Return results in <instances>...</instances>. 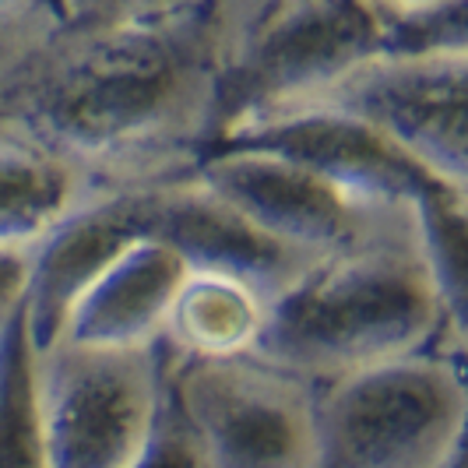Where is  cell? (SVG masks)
Masks as SVG:
<instances>
[{
  "instance_id": "1",
  "label": "cell",
  "mask_w": 468,
  "mask_h": 468,
  "mask_svg": "<svg viewBox=\"0 0 468 468\" xmlns=\"http://www.w3.org/2000/svg\"><path fill=\"white\" fill-rule=\"evenodd\" d=\"M239 0L64 4L7 127L102 187L194 173L218 123Z\"/></svg>"
},
{
  "instance_id": "2",
  "label": "cell",
  "mask_w": 468,
  "mask_h": 468,
  "mask_svg": "<svg viewBox=\"0 0 468 468\" xmlns=\"http://www.w3.org/2000/svg\"><path fill=\"white\" fill-rule=\"evenodd\" d=\"M441 346H451L444 300L416 208H401L268 306L254 356L321 391Z\"/></svg>"
},
{
  "instance_id": "3",
  "label": "cell",
  "mask_w": 468,
  "mask_h": 468,
  "mask_svg": "<svg viewBox=\"0 0 468 468\" xmlns=\"http://www.w3.org/2000/svg\"><path fill=\"white\" fill-rule=\"evenodd\" d=\"M380 57L384 22L377 4L239 0L211 148L254 123L321 102Z\"/></svg>"
},
{
  "instance_id": "4",
  "label": "cell",
  "mask_w": 468,
  "mask_h": 468,
  "mask_svg": "<svg viewBox=\"0 0 468 468\" xmlns=\"http://www.w3.org/2000/svg\"><path fill=\"white\" fill-rule=\"evenodd\" d=\"M468 422V359L451 346L317 391V468H447Z\"/></svg>"
},
{
  "instance_id": "5",
  "label": "cell",
  "mask_w": 468,
  "mask_h": 468,
  "mask_svg": "<svg viewBox=\"0 0 468 468\" xmlns=\"http://www.w3.org/2000/svg\"><path fill=\"white\" fill-rule=\"evenodd\" d=\"M165 349L39 352L49 468H141L165 412Z\"/></svg>"
},
{
  "instance_id": "6",
  "label": "cell",
  "mask_w": 468,
  "mask_h": 468,
  "mask_svg": "<svg viewBox=\"0 0 468 468\" xmlns=\"http://www.w3.org/2000/svg\"><path fill=\"white\" fill-rule=\"evenodd\" d=\"M169 391L201 468H317V391L261 363L173 359Z\"/></svg>"
},
{
  "instance_id": "7",
  "label": "cell",
  "mask_w": 468,
  "mask_h": 468,
  "mask_svg": "<svg viewBox=\"0 0 468 468\" xmlns=\"http://www.w3.org/2000/svg\"><path fill=\"white\" fill-rule=\"evenodd\" d=\"M194 176L264 233L321 261L349 250L391 211H401L377 208L321 169L261 148H211Z\"/></svg>"
},
{
  "instance_id": "8",
  "label": "cell",
  "mask_w": 468,
  "mask_h": 468,
  "mask_svg": "<svg viewBox=\"0 0 468 468\" xmlns=\"http://www.w3.org/2000/svg\"><path fill=\"white\" fill-rule=\"evenodd\" d=\"M310 106L374 123L468 201V60H374Z\"/></svg>"
},
{
  "instance_id": "9",
  "label": "cell",
  "mask_w": 468,
  "mask_h": 468,
  "mask_svg": "<svg viewBox=\"0 0 468 468\" xmlns=\"http://www.w3.org/2000/svg\"><path fill=\"white\" fill-rule=\"evenodd\" d=\"M148 236L165 243L190 275H215L258 292L264 303L282 296L321 264L303 250L264 233L247 215L211 194L194 173L152 187Z\"/></svg>"
},
{
  "instance_id": "10",
  "label": "cell",
  "mask_w": 468,
  "mask_h": 468,
  "mask_svg": "<svg viewBox=\"0 0 468 468\" xmlns=\"http://www.w3.org/2000/svg\"><path fill=\"white\" fill-rule=\"evenodd\" d=\"M152 187H99L28 250L25 321L39 352L60 346L81 296L134 243L148 239Z\"/></svg>"
},
{
  "instance_id": "11",
  "label": "cell",
  "mask_w": 468,
  "mask_h": 468,
  "mask_svg": "<svg viewBox=\"0 0 468 468\" xmlns=\"http://www.w3.org/2000/svg\"><path fill=\"white\" fill-rule=\"evenodd\" d=\"M187 275V264L165 243L152 236L141 239L81 296L60 346L113 352L159 349L165 317Z\"/></svg>"
},
{
  "instance_id": "12",
  "label": "cell",
  "mask_w": 468,
  "mask_h": 468,
  "mask_svg": "<svg viewBox=\"0 0 468 468\" xmlns=\"http://www.w3.org/2000/svg\"><path fill=\"white\" fill-rule=\"evenodd\" d=\"M99 187L74 163L11 127L0 131V250H32Z\"/></svg>"
},
{
  "instance_id": "13",
  "label": "cell",
  "mask_w": 468,
  "mask_h": 468,
  "mask_svg": "<svg viewBox=\"0 0 468 468\" xmlns=\"http://www.w3.org/2000/svg\"><path fill=\"white\" fill-rule=\"evenodd\" d=\"M264 324L268 303L258 292L215 275H187L165 317L163 349L173 359L254 356Z\"/></svg>"
},
{
  "instance_id": "14",
  "label": "cell",
  "mask_w": 468,
  "mask_h": 468,
  "mask_svg": "<svg viewBox=\"0 0 468 468\" xmlns=\"http://www.w3.org/2000/svg\"><path fill=\"white\" fill-rule=\"evenodd\" d=\"M0 468H49L39 349L28 335L25 306L0 328Z\"/></svg>"
},
{
  "instance_id": "15",
  "label": "cell",
  "mask_w": 468,
  "mask_h": 468,
  "mask_svg": "<svg viewBox=\"0 0 468 468\" xmlns=\"http://www.w3.org/2000/svg\"><path fill=\"white\" fill-rule=\"evenodd\" d=\"M384 22L380 60H468V0L377 4Z\"/></svg>"
},
{
  "instance_id": "16",
  "label": "cell",
  "mask_w": 468,
  "mask_h": 468,
  "mask_svg": "<svg viewBox=\"0 0 468 468\" xmlns=\"http://www.w3.org/2000/svg\"><path fill=\"white\" fill-rule=\"evenodd\" d=\"M60 7L47 0H0V131H7L11 102L60 22Z\"/></svg>"
},
{
  "instance_id": "17",
  "label": "cell",
  "mask_w": 468,
  "mask_h": 468,
  "mask_svg": "<svg viewBox=\"0 0 468 468\" xmlns=\"http://www.w3.org/2000/svg\"><path fill=\"white\" fill-rule=\"evenodd\" d=\"M165 380H169V377H165ZM141 468H201L194 437H190L187 422H184L176 401H173V391H165L163 422H159L155 444L148 451V458L141 462Z\"/></svg>"
},
{
  "instance_id": "18",
  "label": "cell",
  "mask_w": 468,
  "mask_h": 468,
  "mask_svg": "<svg viewBox=\"0 0 468 468\" xmlns=\"http://www.w3.org/2000/svg\"><path fill=\"white\" fill-rule=\"evenodd\" d=\"M28 296V250H0V328L18 314Z\"/></svg>"
},
{
  "instance_id": "19",
  "label": "cell",
  "mask_w": 468,
  "mask_h": 468,
  "mask_svg": "<svg viewBox=\"0 0 468 468\" xmlns=\"http://www.w3.org/2000/svg\"><path fill=\"white\" fill-rule=\"evenodd\" d=\"M447 468H468V422H465V433H462V441L454 447V458H451V465Z\"/></svg>"
}]
</instances>
